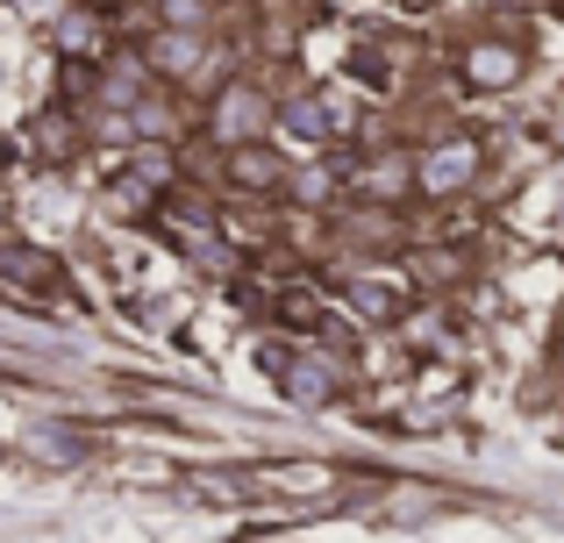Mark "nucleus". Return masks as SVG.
I'll return each instance as SVG.
<instances>
[{
    "mask_svg": "<svg viewBox=\"0 0 564 543\" xmlns=\"http://www.w3.org/2000/svg\"><path fill=\"white\" fill-rule=\"evenodd\" d=\"M479 165H486V151L471 137H436L422 158H414V194L422 200H457L471 180H479Z\"/></svg>",
    "mask_w": 564,
    "mask_h": 543,
    "instance_id": "1",
    "label": "nucleus"
},
{
    "mask_svg": "<svg viewBox=\"0 0 564 543\" xmlns=\"http://www.w3.org/2000/svg\"><path fill=\"white\" fill-rule=\"evenodd\" d=\"M522 43L514 36H494V29H486V36H471L465 51H457V79L471 86V94H508V86H522Z\"/></svg>",
    "mask_w": 564,
    "mask_h": 543,
    "instance_id": "2",
    "label": "nucleus"
},
{
    "mask_svg": "<svg viewBox=\"0 0 564 543\" xmlns=\"http://www.w3.org/2000/svg\"><path fill=\"white\" fill-rule=\"evenodd\" d=\"M137 51L151 57V72H158V79L186 86V79H200V65H207V51H215V43H207V29H172V22H151Z\"/></svg>",
    "mask_w": 564,
    "mask_h": 543,
    "instance_id": "3",
    "label": "nucleus"
},
{
    "mask_svg": "<svg viewBox=\"0 0 564 543\" xmlns=\"http://www.w3.org/2000/svg\"><path fill=\"white\" fill-rule=\"evenodd\" d=\"M286 143H264V137H250V143H221V180L229 186H243V194H286Z\"/></svg>",
    "mask_w": 564,
    "mask_h": 543,
    "instance_id": "4",
    "label": "nucleus"
},
{
    "mask_svg": "<svg viewBox=\"0 0 564 543\" xmlns=\"http://www.w3.org/2000/svg\"><path fill=\"white\" fill-rule=\"evenodd\" d=\"M272 94L264 86H221L215 94V108H207V129H215V143H250V137H264V122H272Z\"/></svg>",
    "mask_w": 564,
    "mask_h": 543,
    "instance_id": "5",
    "label": "nucleus"
},
{
    "mask_svg": "<svg viewBox=\"0 0 564 543\" xmlns=\"http://www.w3.org/2000/svg\"><path fill=\"white\" fill-rule=\"evenodd\" d=\"M279 387H286L293 408H329L336 393H344V365H336L329 350H301V358L279 372Z\"/></svg>",
    "mask_w": 564,
    "mask_h": 543,
    "instance_id": "6",
    "label": "nucleus"
},
{
    "mask_svg": "<svg viewBox=\"0 0 564 543\" xmlns=\"http://www.w3.org/2000/svg\"><path fill=\"white\" fill-rule=\"evenodd\" d=\"M51 36H57V51H65V57H100V51H108V36H100V8H94V0H72V8L51 22Z\"/></svg>",
    "mask_w": 564,
    "mask_h": 543,
    "instance_id": "7",
    "label": "nucleus"
},
{
    "mask_svg": "<svg viewBox=\"0 0 564 543\" xmlns=\"http://www.w3.org/2000/svg\"><path fill=\"white\" fill-rule=\"evenodd\" d=\"M358 194H365V200H400V194H414V158H408V151H379L372 165L358 172Z\"/></svg>",
    "mask_w": 564,
    "mask_h": 543,
    "instance_id": "8",
    "label": "nucleus"
},
{
    "mask_svg": "<svg viewBox=\"0 0 564 543\" xmlns=\"http://www.w3.org/2000/svg\"><path fill=\"white\" fill-rule=\"evenodd\" d=\"M279 129H293V151H315V143H322V137L336 129V115L322 108L315 94H293L286 108H279Z\"/></svg>",
    "mask_w": 564,
    "mask_h": 543,
    "instance_id": "9",
    "label": "nucleus"
},
{
    "mask_svg": "<svg viewBox=\"0 0 564 543\" xmlns=\"http://www.w3.org/2000/svg\"><path fill=\"white\" fill-rule=\"evenodd\" d=\"M286 194L301 200V208H322V200L336 194V165H329V158H307V165H293V172H286Z\"/></svg>",
    "mask_w": 564,
    "mask_h": 543,
    "instance_id": "10",
    "label": "nucleus"
},
{
    "mask_svg": "<svg viewBox=\"0 0 564 543\" xmlns=\"http://www.w3.org/2000/svg\"><path fill=\"white\" fill-rule=\"evenodd\" d=\"M151 194H158V180H151V172H143V165L115 172V186H108V200H115V208H122V215H143V208H151Z\"/></svg>",
    "mask_w": 564,
    "mask_h": 543,
    "instance_id": "11",
    "label": "nucleus"
},
{
    "mask_svg": "<svg viewBox=\"0 0 564 543\" xmlns=\"http://www.w3.org/2000/svg\"><path fill=\"white\" fill-rule=\"evenodd\" d=\"M350 301L372 322H400V286H379V279H350Z\"/></svg>",
    "mask_w": 564,
    "mask_h": 543,
    "instance_id": "12",
    "label": "nucleus"
},
{
    "mask_svg": "<svg viewBox=\"0 0 564 543\" xmlns=\"http://www.w3.org/2000/svg\"><path fill=\"white\" fill-rule=\"evenodd\" d=\"M129 122H137V137H143V143L172 137V100H165V94H143L137 108H129Z\"/></svg>",
    "mask_w": 564,
    "mask_h": 543,
    "instance_id": "13",
    "label": "nucleus"
},
{
    "mask_svg": "<svg viewBox=\"0 0 564 543\" xmlns=\"http://www.w3.org/2000/svg\"><path fill=\"white\" fill-rule=\"evenodd\" d=\"M158 22H172V29H215V0H158Z\"/></svg>",
    "mask_w": 564,
    "mask_h": 543,
    "instance_id": "14",
    "label": "nucleus"
},
{
    "mask_svg": "<svg viewBox=\"0 0 564 543\" xmlns=\"http://www.w3.org/2000/svg\"><path fill=\"white\" fill-rule=\"evenodd\" d=\"M400 329H408V344H443V322H436V307H414V315H400Z\"/></svg>",
    "mask_w": 564,
    "mask_h": 543,
    "instance_id": "15",
    "label": "nucleus"
},
{
    "mask_svg": "<svg viewBox=\"0 0 564 543\" xmlns=\"http://www.w3.org/2000/svg\"><path fill=\"white\" fill-rule=\"evenodd\" d=\"M14 8H22V14H29V22H57V14H65V8H72V0H14Z\"/></svg>",
    "mask_w": 564,
    "mask_h": 543,
    "instance_id": "16",
    "label": "nucleus"
},
{
    "mask_svg": "<svg viewBox=\"0 0 564 543\" xmlns=\"http://www.w3.org/2000/svg\"><path fill=\"white\" fill-rule=\"evenodd\" d=\"M94 8H108V0H94Z\"/></svg>",
    "mask_w": 564,
    "mask_h": 543,
    "instance_id": "17",
    "label": "nucleus"
}]
</instances>
